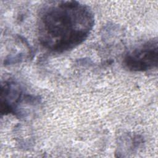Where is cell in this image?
Wrapping results in <instances>:
<instances>
[{
	"label": "cell",
	"instance_id": "cell-2",
	"mask_svg": "<svg viewBox=\"0 0 158 158\" xmlns=\"http://www.w3.org/2000/svg\"><path fill=\"white\" fill-rule=\"evenodd\" d=\"M1 112L2 114H13L20 117L25 114V106H35L38 98L24 91L16 81H5L1 84Z\"/></svg>",
	"mask_w": 158,
	"mask_h": 158
},
{
	"label": "cell",
	"instance_id": "cell-1",
	"mask_svg": "<svg viewBox=\"0 0 158 158\" xmlns=\"http://www.w3.org/2000/svg\"><path fill=\"white\" fill-rule=\"evenodd\" d=\"M94 23L93 12L88 6L75 1H49L38 15V40L51 52L67 51L88 38Z\"/></svg>",
	"mask_w": 158,
	"mask_h": 158
},
{
	"label": "cell",
	"instance_id": "cell-3",
	"mask_svg": "<svg viewBox=\"0 0 158 158\" xmlns=\"http://www.w3.org/2000/svg\"><path fill=\"white\" fill-rule=\"evenodd\" d=\"M158 44L157 38L151 40L125 54L123 64L132 72H145L157 66Z\"/></svg>",
	"mask_w": 158,
	"mask_h": 158
}]
</instances>
